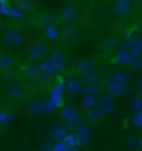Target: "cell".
Segmentation results:
<instances>
[{"mask_svg":"<svg viewBox=\"0 0 142 151\" xmlns=\"http://www.w3.org/2000/svg\"><path fill=\"white\" fill-rule=\"evenodd\" d=\"M59 27L57 25H50V27H45L44 29V37L47 40H55V39L59 37Z\"/></svg>","mask_w":142,"mask_h":151,"instance_id":"cell-16","label":"cell"},{"mask_svg":"<svg viewBox=\"0 0 142 151\" xmlns=\"http://www.w3.org/2000/svg\"><path fill=\"white\" fill-rule=\"evenodd\" d=\"M84 81L82 77H77V76H72L65 81V92L70 94V96H79L84 92Z\"/></svg>","mask_w":142,"mask_h":151,"instance_id":"cell-4","label":"cell"},{"mask_svg":"<svg viewBox=\"0 0 142 151\" xmlns=\"http://www.w3.org/2000/svg\"><path fill=\"white\" fill-rule=\"evenodd\" d=\"M132 10V2L131 0H115L114 4V14L120 19H124L131 14Z\"/></svg>","mask_w":142,"mask_h":151,"instance_id":"cell-8","label":"cell"},{"mask_svg":"<svg viewBox=\"0 0 142 151\" xmlns=\"http://www.w3.org/2000/svg\"><path fill=\"white\" fill-rule=\"evenodd\" d=\"M15 7H18L20 10H23L25 14H27L28 10H32V9H33V2H32V0H17V5Z\"/></svg>","mask_w":142,"mask_h":151,"instance_id":"cell-20","label":"cell"},{"mask_svg":"<svg viewBox=\"0 0 142 151\" xmlns=\"http://www.w3.org/2000/svg\"><path fill=\"white\" fill-rule=\"evenodd\" d=\"M49 44L45 42V40H35V42H32L30 45H28V59L30 60H37V62H40V60L47 59V55H49Z\"/></svg>","mask_w":142,"mask_h":151,"instance_id":"cell-1","label":"cell"},{"mask_svg":"<svg viewBox=\"0 0 142 151\" xmlns=\"http://www.w3.org/2000/svg\"><path fill=\"white\" fill-rule=\"evenodd\" d=\"M15 118V114L12 113V111H0V126H9V124L13 121Z\"/></svg>","mask_w":142,"mask_h":151,"instance_id":"cell-17","label":"cell"},{"mask_svg":"<svg viewBox=\"0 0 142 151\" xmlns=\"http://www.w3.org/2000/svg\"><path fill=\"white\" fill-rule=\"evenodd\" d=\"M132 52L134 57H141L142 59V37H136L131 40V49H129Z\"/></svg>","mask_w":142,"mask_h":151,"instance_id":"cell-14","label":"cell"},{"mask_svg":"<svg viewBox=\"0 0 142 151\" xmlns=\"http://www.w3.org/2000/svg\"><path fill=\"white\" fill-rule=\"evenodd\" d=\"M141 91H142V82H141Z\"/></svg>","mask_w":142,"mask_h":151,"instance_id":"cell-30","label":"cell"},{"mask_svg":"<svg viewBox=\"0 0 142 151\" xmlns=\"http://www.w3.org/2000/svg\"><path fill=\"white\" fill-rule=\"evenodd\" d=\"M15 65L13 55L9 52H0V70H10Z\"/></svg>","mask_w":142,"mask_h":151,"instance_id":"cell-10","label":"cell"},{"mask_svg":"<svg viewBox=\"0 0 142 151\" xmlns=\"http://www.w3.org/2000/svg\"><path fill=\"white\" fill-rule=\"evenodd\" d=\"M132 124H134L136 128H142V111H141V113H134Z\"/></svg>","mask_w":142,"mask_h":151,"instance_id":"cell-24","label":"cell"},{"mask_svg":"<svg viewBox=\"0 0 142 151\" xmlns=\"http://www.w3.org/2000/svg\"><path fill=\"white\" fill-rule=\"evenodd\" d=\"M77 19V7L74 4H65V5L60 9L59 12V20L64 22V24H72V22Z\"/></svg>","mask_w":142,"mask_h":151,"instance_id":"cell-5","label":"cell"},{"mask_svg":"<svg viewBox=\"0 0 142 151\" xmlns=\"http://www.w3.org/2000/svg\"><path fill=\"white\" fill-rule=\"evenodd\" d=\"M10 5H0V15H4L9 19V15H10Z\"/></svg>","mask_w":142,"mask_h":151,"instance_id":"cell-26","label":"cell"},{"mask_svg":"<svg viewBox=\"0 0 142 151\" xmlns=\"http://www.w3.org/2000/svg\"><path fill=\"white\" fill-rule=\"evenodd\" d=\"M52 136L54 138H57V139H65V136H67V129L65 128H55L54 131H52Z\"/></svg>","mask_w":142,"mask_h":151,"instance_id":"cell-22","label":"cell"},{"mask_svg":"<svg viewBox=\"0 0 142 151\" xmlns=\"http://www.w3.org/2000/svg\"><path fill=\"white\" fill-rule=\"evenodd\" d=\"M105 91H107V94H109L110 97L122 96V94H126V91H127V82L112 77V79H109V82L105 84Z\"/></svg>","mask_w":142,"mask_h":151,"instance_id":"cell-3","label":"cell"},{"mask_svg":"<svg viewBox=\"0 0 142 151\" xmlns=\"http://www.w3.org/2000/svg\"><path fill=\"white\" fill-rule=\"evenodd\" d=\"M37 69H38V76H42V77H49V76H52L55 72L52 64H50V60H45V59L38 62Z\"/></svg>","mask_w":142,"mask_h":151,"instance_id":"cell-12","label":"cell"},{"mask_svg":"<svg viewBox=\"0 0 142 151\" xmlns=\"http://www.w3.org/2000/svg\"><path fill=\"white\" fill-rule=\"evenodd\" d=\"M49 60L55 72H62V70L67 69V57L64 50H54V54L50 55Z\"/></svg>","mask_w":142,"mask_h":151,"instance_id":"cell-6","label":"cell"},{"mask_svg":"<svg viewBox=\"0 0 142 151\" xmlns=\"http://www.w3.org/2000/svg\"><path fill=\"white\" fill-rule=\"evenodd\" d=\"M37 24H38L42 29H45V27H50V25H57V20H55L54 17L47 15V14H42V15L38 17Z\"/></svg>","mask_w":142,"mask_h":151,"instance_id":"cell-15","label":"cell"},{"mask_svg":"<svg viewBox=\"0 0 142 151\" xmlns=\"http://www.w3.org/2000/svg\"><path fill=\"white\" fill-rule=\"evenodd\" d=\"M139 27H141V30H142V17L139 19Z\"/></svg>","mask_w":142,"mask_h":151,"instance_id":"cell-29","label":"cell"},{"mask_svg":"<svg viewBox=\"0 0 142 151\" xmlns=\"http://www.w3.org/2000/svg\"><path fill=\"white\" fill-rule=\"evenodd\" d=\"M10 0H0V5H9Z\"/></svg>","mask_w":142,"mask_h":151,"instance_id":"cell-28","label":"cell"},{"mask_svg":"<svg viewBox=\"0 0 142 151\" xmlns=\"http://www.w3.org/2000/svg\"><path fill=\"white\" fill-rule=\"evenodd\" d=\"M132 111L134 113H141L142 111V97H136L132 101Z\"/></svg>","mask_w":142,"mask_h":151,"instance_id":"cell-23","label":"cell"},{"mask_svg":"<svg viewBox=\"0 0 142 151\" xmlns=\"http://www.w3.org/2000/svg\"><path fill=\"white\" fill-rule=\"evenodd\" d=\"M94 106H95V96H94V94H84L82 108L84 109H92Z\"/></svg>","mask_w":142,"mask_h":151,"instance_id":"cell-19","label":"cell"},{"mask_svg":"<svg viewBox=\"0 0 142 151\" xmlns=\"http://www.w3.org/2000/svg\"><path fill=\"white\" fill-rule=\"evenodd\" d=\"M132 5H142V0H131Z\"/></svg>","mask_w":142,"mask_h":151,"instance_id":"cell-27","label":"cell"},{"mask_svg":"<svg viewBox=\"0 0 142 151\" xmlns=\"http://www.w3.org/2000/svg\"><path fill=\"white\" fill-rule=\"evenodd\" d=\"M2 42L5 44V45H9V47H20L23 44V34L20 32L18 29L12 27V29H9V30H5Z\"/></svg>","mask_w":142,"mask_h":151,"instance_id":"cell-2","label":"cell"},{"mask_svg":"<svg viewBox=\"0 0 142 151\" xmlns=\"http://www.w3.org/2000/svg\"><path fill=\"white\" fill-rule=\"evenodd\" d=\"M132 59H134V55L129 50V47H120L114 55V62L120 65H129L132 62Z\"/></svg>","mask_w":142,"mask_h":151,"instance_id":"cell-9","label":"cell"},{"mask_svg":"<svg viewBox=\"0 0 142 151\" xmlns=\"http://www.w3.org/2000/svg\"><path fill=\"white\" fill-rule=\"evenodd\" d=\"M95 72V64L92 60H80L75 65V74L77 77H89Z\"/></svg>","mask_w":142,"mask_h":151,"instance_id":"cell-7","label":"cell"},{"mask_svg":"<svg viewBox=\"0 0 142 151\" xmlns=\"http://www.w3.org/2000/svg\"><path fill=\"white\" fill-rule=\"evenodd\" d=\"M22 96H23V86L20 82H13L9 87V97L13 99V101H18V99H22Z\"/></svg>","mask_w":142,"mask_h":151,"instance_id":"cell-13","label":"cell"},{"mask_svg":"<svg viewBox=\"0 0 142 151\" xmlns=\"http://www.w3.org/2000/svg\"><path fill=\"white\" fill-rule=\"evenodd\" d=\"M62 119H64L67 124H77L80 121V116H79V113H77L74 108H65L62 111Z\"/></svg>","mask_w":142,"mask_h":151,"instance_id":"cell-11","label":"cell"},{"mask_svg":"<svg viewBox=\"0 0 142 151\" xmlns=\"http://www.w3.org/2000/svg\"><path fill=\"white\" fill-rule=\"evenodd\" d=\"M9 19H13V20H25V19H27V14L23 10H20L18 7H12Z\"/></svg>","mask_w":142,"mask_h":151,"instance_id":"cell-18","label":"cell"},{"mask_svg":"<svg viewBox=\"0 0 142 151\" xmlns=\"http://www.w3.org/2000/svg\"><path fill=\"white\" fill-rule=\"evenodd\" d=\"M75 35H77V34H75V30H74V27H70V25L65 27V30H64V37H65L67 40H72Z\"/></svg>","mask_w":142,"mask_h":151,"instance_id":"cell-25","label":"cell"},{"mask_svg":"<svg viewBox=\"0 0 142 151\" xmlns=\"http://www.w3.org/2000/svg\"><path fill=\"white\" fill-rule=\"evenodd\" d=\"M50 151H70V146L67 145L64 139H60L57 145H54L52 148H50Z\"/></svg>","mask_w":142,"mask_h":151,"instance_id":"cell-21","label":"cell"}]
</instances>
